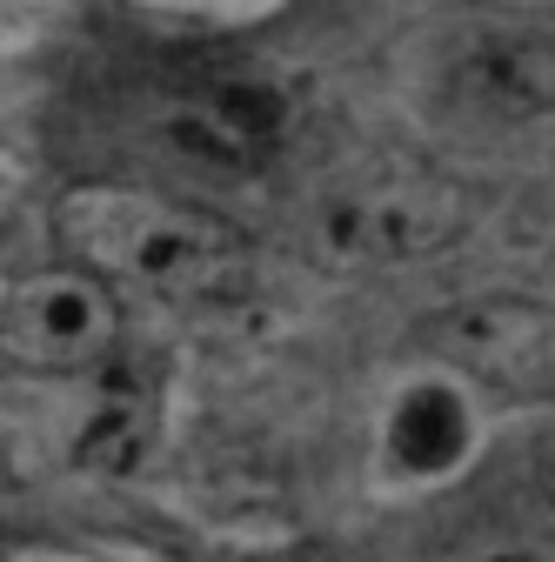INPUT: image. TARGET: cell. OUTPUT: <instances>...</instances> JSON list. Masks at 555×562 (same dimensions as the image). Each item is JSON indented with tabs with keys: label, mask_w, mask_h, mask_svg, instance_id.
<instances>
[{
	"label": "cell",
	"mask_w": 555,
	"mask_h": 562,
	"mask_svg": "<svg viewBox=\"0 0 555 562\" xmlns=\"http://www.w3.org/2000/svg\"><path fill=\"white\" fill-rule=\"evenodd\" d=\"M168 127L181 148H194L207 161H261L288 127V101L254 75H207L174 94Z\"/></svg>",
	"instance_id": "6"
},
{
	"label": "cell",
	"mask_w": 555,
	"mask_h": 562,
	"mask_svg": "<svg viewBox=\"0 0 555 562\" xmlns=\"http://www.w3.org/2000/svg\"><path fill=\"white\" fill-rule=\"evenodd\" d=\"M114 328H121L114 289H101L81 268L34 274L0 302V348L21 369H47V375L101 369V356L114 348Z\"/></svg>",
	"instance_id": "5"
},
{
	"label": "cell",
	"mask_w": 555,
	"mask_h": 562,
	"mask_svg": "<svg viewBox=\"0 0 555 562\" xmlns=\"http://www.w3.org/2000/svg\"><path fill=\"white\" fill-rule=\"evenodd\" d=\"M475 228V194L449 175H375L321 201L315 248L328 268H401L429 261Z\"/></svg>",
	"instance_id": "2"
},
{
	"label": "cell",
	"mask_w": 555,
	"mask_h": 562,
	"mask_svg": "<svg viewBox=\"0 0 555 562\" xmlns=\"http://www.w3.org/2000/svg\"><path fill=\"white\" fill-rule=\"evenodd\" d=\"M429 88L462 127H535L555 114V34L535 21H462L435 47Z\"/></svg>",
	"instance_id": "3"
},
{
	"label": "cell",
	"mask_w": 555,
	"mask_h": 562,
	"mask_svg": "<svg viewBox=\"0 0 555 562\" xmlns=\"http://www.w3.org/2000/svg\"><path fill=\"white\" fill-rule=\"evenodd\" d=\"M67 268L94 274L101 289L148 295H215L241 281V235L155 188H75L54 215Z\"/></svg>",
	"instance_id": "1"
},
{
	"label": "cell",
	"mask_w": 555,
	"mask_h": 562,
	"mask_svg": "<svg viewBox=\"0 0 555 562\" xmlns=\"http://www.w3.org/2000/svg\"><path fill=\"white\" fill-rule=\"evenodd\" d=\"M148 429H155L148 402L134 395L127 382H101V395H94V408L81 422V436H75V462L81 469H101V475H121V469L141 462Z\"/></svg>",
	"instance_id": "8"
},
{
	"label": "cell",
	"mask_w": 555,
	"mask_h": 562,
	"mask_svg": "<svg viewBox=\"0 0 555 562\" xmlns=\"http://www.w3.org/2000/svg\"><path fill=\"white\" fill-rule=\"evenodd\" d=\"M489 562H535V555H489Z\"/></svg>",
	"instance_id": "9"
},
{
	"label": "cell",
	"mask_w": 555,
	"mask_h": 562,
	"mask_svg": "<svg viewBox=\"0 0 555 562\" xmlns=\"http://www.w3.org/2000/svg\"><path fill=\"white\" fill-rule=\"evenodd\" d=\"M388 456L408 475H442L468 456V402L449 382L408 389L388 415Z\"/></svg>",
	"instance_id": "7"
},
{
	"label": "cell",
	"mask_w": 555,
	"mask_h": 562,
	"mask_svg": "<svg viewBox=\"0 0 555 562\" xmlns=\"http://www.w3.org/2000/svg\"><path fill=\"white\" fill-rule=\"evenodd\" d=\"M442 362L496 395H548L555 389V308L535 295H468L435 322Z\"/></svg>",
	"instance_id": "4"
}]
</instances>
